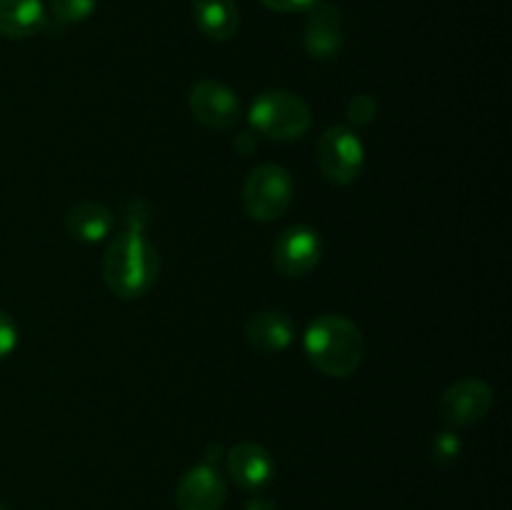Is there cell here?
<instances>
[{
	"instance_id": "obj_14",
	"label": "cell",
	"mask_w": 512,
	"mask_h": 510,
	"mask_svg": "<svg viewBox=\"0 0 512 510\" xmlns=\"http://www.w3.org/2000/svg\"><path fill=\"white\" fill-rule=\"evenodd\" d=\"M193 20L205 38L225 43L240 28V10L235 0H193Z\"/></svg>"
},
{
	"instance_id": "obj_20",
	"label": "cell",
	"mask_w": 512,
	"mask_h": 510,
	"mask_svg": "<svg viewBox=\"0 0 512 510\" xmlns=\"http://www.w3.org/2000/svg\"><path fill=\"white\" fill-rule=\"evenodd\" d=\"M260 3L275 13H303V10H313L323 0H260Z\"/></svg>"
},
{
	"instance_id": "obj_16",
	"label": "cell",
	"mask_w": 512,
	"mask_h": 510,
	"mask_svg": "<svg viewBox=\"0 0 512 510\" xmlns=\"http://www.w3.org/2000/svg\"><path fill=\"white\" fill-rule=\"evenodd\" d=\"M98 8V0H50V13L60 25H78Z\"/></svg>"
},
{
	"instance_id": "obj_17",
	"label": "cell",
	"mask_w": 512,
	"mask_h": 510,
	"mask_svg": "<svg viewBox=\"0 0 512 510\" xmlns=\"http://www.w3.org/2000/svg\"><path fill=\"white\" fill-rule=\"evenodd\" d=\"M375 113H378V105H375V100L365 93L355 95V98L348 103V108H345V115H348V120L353 125L373 123Z\"/></svg>"
},
{
	"instance_id": "obj_22",
	"label": "cell",
	"mask_w": 512,
	"mask_h": 510,
	"mask_svg": "<svg viewBox=\"0 0 512 510\" xmlns=\"http://www.w3.org/2000/svg\"><path fill=\"white\" fill-rule=\"evenodd\" d=\"M0 510H8V508H5V505H3V503H0Z\"/></svg>"
},
{
	"instance_id": "obj_4",
	"label": "cell",
	"mask_w": 512,
	"mask_h": 510,
	"mask_svg": "<svg viewBox=\"0 0 512 510\" xmlns=\"http://www.w3.org/2000/svg\"><path fill=\"white\" fill-rule=\"evenodd\" d=\"M293 178L280 165H258L243 183V208L258 223L283 218L293 205Z\"/></svg>"
},
{
	"instance_id": "obj_13",
	"label": "cell",
	"mask_w": 512,
	"mask_h": 510,
	"mask_svg": "<svg viewBox=\"0 0 512 510\" xmlns=\"http://www.w3.org/2000/svg\"><path fill=\"white\" fill-rule=\"evenodd\" d=\"M113 223V210L103 203H95V200H83L65 213V228H68L70 238L88 245L108 238Z\"/></svg>"
},
{
	"instance_id": "obj_1",
	"label": "cell",
	"mask_w": 512,
	"mask_h": 510,
	"mask_svg": "<svg viewBox=\"0 0 512 510\" xmlns=\"http://www.w3.org/2000/svg\"><path fill=\"white\" fill-rule=\"evenodd\" d=\"M305 355L318 373L328 378H348L360 368L365 340L358 325L338 313L318 315L305 330Z\"/></svg>"
},
{
	"instance_id": "obj_3",
	"label": "cell",
	"mask_w": 512,
	"mask_h": 510,
	"mask_svg": "<svg viewBox=\"0 0 512 510\" xmlns=\"http://www.w3.org/2000/svg\"><path fill=\"white\" fill-rule=\"evenodd\" d=\"M248 120L263 138L290 143L308 133L310 108L300 95L288 90H265L250 105Z\"/></svg>"
},
{
	"instance_id": "obj_12",
	"label": "cell",
	"mask_w": 512,
	"mask_h": 510,
	"mask_svg": "<svg viewBox=\"0 0 512 510\" xmlns=\"http://www.w3.org/2000/svg\"><path fill=\"white\" fill-rule=\"evenodd\" d=\"M295 338V323L280 310H260L245 320V340L258 353L270 355L288 348Z\"/></svg>"
},
{
	"instance_id": "obj_7",
	"label": "cell",
	"mask_w": 512,
	"mask_h": 510,
	"mask_svg": "<svg viewBox=\"0 0 512 510\" xmlns=\"http://www.w3.org/2000/svg\"><path fill=\"white\" fill-rule=\"evenodd\" d=\"M323 258V240L308 225L283 230L273 243V268L285 278H303L313 273Z\"/></svg>"
},
{
	"instance_id": "obj_9",
	"label": "cell",
	"mask_w": 512,
	"mask_h": 510,
	"mask_svg": "<svg viewBox=\"0 0 512 510\" xmlns=\"http://www.w3.org/2000/svg\"><path fill=\"white\" fill-rule=\"evenodd\" d=\"M228 500V485L210 463L193 465L185 470L175 488V508L178 510H223Z\"/></svg>"
},
{
	"instance_id": "obj_21",
	"label": "cell",
	"mask_w": 512,
	"mask_h": 510,
	"mask_svg": "<svg viewBox=\"0 0 512 510\" xmlns=\"http://www.w3.org/2000/svg\"><path fill=\"white\" fill-rule=\"evenodd\" d=\"M245 510H278V505L270 498H253L245 503Z\"/></svg>"
},
{
	"instance_id": "obj_2",
	"label": "cell",
	"mask_w": 512,
	"mask_h": 510,
	"mask_svg": "<svg viewBox=\"0 0 512 510\" xmlns=\"http://www.w3.org/2000/svg\"><path fill=\"white\" fill-rule=\"evenodd\" d=\"M160 273L158 248L140 230H125L108 245L103 278L110 293L123 300L143 298Z\"/></svg>"
},
{
	"instance_id": "obj_5",
	"label": "cell",
	"mask_w": 512,
	"mask_h": 510,
	"mask_svg": "<svg viewBox=\"0 0 512 510\" xmlns=\"http://www.w3.org/2000/svg\"><path fill=\"white\" fill-rule=\"evenodd\" d=\"M318 165L330 183H355L365 165V148L358 133L348 125H333L325 130L318 138Z\"/></svg>"
},
{
	"instance_id": "obj_10",
	"label": "cell",
	"mask_w": 512,
	"mask_h": 510,
	"mask_svg": "<svg viewBox=\"0 0 512 510\" xmlns=\"http://www.w3.org/2000/svg\"><path fill=\"white\" fill-rule=\"evenodd\" d=\"M345 40V28H343V13H340L338 5L320 3L310 10V18L305 23L303 43L313 58L330 60L340 53Z\"/></svg>"
},
{
	"instance_id": "obj_8",
	"label": "cell",
	"mask_w": 512,
	"mask_h": 510,
	"mask_svg": "<svg viewBox=\"0 0 512 510\" xmlns=\"http://www.w3.org/2000/svg\"><path fill=\"white\" fill-rule=\"evenodd\" d=\"M190 113L210 130H230L240 120V100L220 80H198L188 93Z\"/></svg>"
},
{
	"instance_id": "obj_15",
	"label": "cell",
	"mask_w": 512,
	"mask_h": 510,
	"mask_svg": "<svg viewBox=\"0 0 512 510\" xmlns=\"http://www.w3.org/2000/svg\"><path fill=\"white\" fill-rule=\"evenodd\" d=\"M43 0H0V35L8 40L33 38L45 28Z\"/></svg>"
},
{
	"instance_id": "obj_6",
	"label": "cell",
	"mask_w": 512,
	"mask_h": 510,
	"mask_svg": "<svg viewBox=\"0 0 512 510\" xmlns=\"http://www.w3.org/2000/svg\"><path fill=\"white\" fill-rule=\"evenodd\" d=\"M493 403L495 393L485 380L465 378L445 388V393L440 395L438 413L453 428H470L490 413Z\"/></svg>"
},
{
	"instance_id": "obj_11",
	"label": "cell",
	"mask_w": 512,
	"mask_h": 510,
	"mask_svg": "<svg viewBox=\"0 0 512 510\" xmlns=\"http://www.w3.org/2000/svg\"><path fill=\"white\" fill-rule=\"evenodd\" d=\"M228 475L238 488L263 490L273 480L275 460L263 445L245 440L228 453Z\"/></svg>"
},
{
	"instance_id": "obj_19",
	"label": "cell",
	"mask_w": 512,
	"mask_h": 510,
	"mask_svg": "<svg viewBox=\"0 0 512 510\" xmlns=\"http://www.w3.org/2000/svg\"><path fill=\"white\" fill-rule=\"evenodd\" d=\"M15 345H18V328L10 320V315L0 310V360L8 358L15 350Z\"/></svg>"
},
{
	"instance_id": "obj_18",
	"label": "cell",
	"mask_w": 512,
	"mask_h": 510,
	"mask_svg": "<svg viewBox=\"0 0 512 510\" xmlns=\"http://www.w3.org/2000/svg\"><path fill=\"white\" fill-rule=\"evenodd\" d=\"M460 455V440L453 433H440L433 443V458L448 465Z\"/></svg>"
}]
</instances>
